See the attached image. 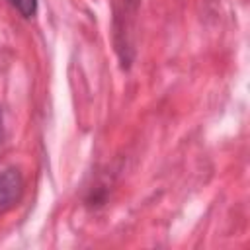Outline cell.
<instances>
[{"label": "cell", "mask_w": 250, "mask_h": 250, "mask_svg": "<svg viewBox=\"0 0 250 250\" xmlns=\"http://www.w3.org/2000/svg\"><path fill=\"white\" fill-rule=\"evenodd\" d=\"M23 191V178L18 168H6L0 172V211L10 209Z\"/></svg>", "instance_id": "6da1fadb"}, {"label": "cell", "mask_w": 250, "mask_h": 250, "mask_svg": "<svg viewBox=\"0 0 250 250\" xmlns=\"http://www.w3.org/2000/svg\"><path fill=\"white\" fill-rule=\"evenodd\" d=\"M18 12L20 16H23L25 20L33 18L37 14V0H8Z\"/></svg>", "instance_id": "7a4b0ae2"}, {"label": "cell", "mask_w": 250, "mask_h": 250, "mask_svg": "<svg viewBox=\"0 0 250 250\" xmlns=\"http://www.w3.org/2000/svg\"><path fill=\"white\" fill-rule=\"evenodd\" d=\"M2 139H4V129H2V111H0V145H2Z\"/></svg>", "instance_id": "3957f363"}]
</instances>
